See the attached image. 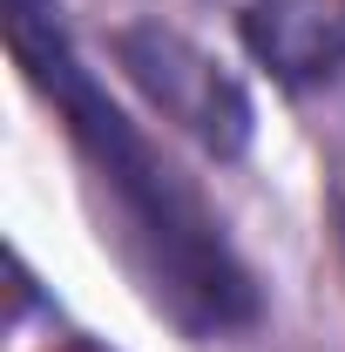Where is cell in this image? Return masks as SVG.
<instances>
[{"instance_id": "6da1fadb", "label": "cell", "mask_w": 345, "mask_h": 352, "mask_svg": "<svg viewBox=\"0 0 345 352\" xmlns=\"http://www.w3.org/2000/svg\"><path fill=\"white\" fill-rule=\"evenodd\" d=\"M7 41H14L21 75L41 88L54 102V116L68 122L75 149L88 156V170L102 183V197L115 204L122 237H129L156 305H170L176 325L203 332V339H223V332L251 325L258 318V292H251V271L230 251L223 223L163 163V149L95 88L82 54L68 47V28L54 21V0H7Z\"/></svg>"}, {"instance_id": "7a4b0ae2", "label": "cell", "mask_w": 345, "mask_h": 352, "mask_svg": "<svg viewBox=\"0 0 345 352\" xmlns=\"http://www.w3.org/2000/svg\"><path fill=\"white\" fill-rule=\"evenodd\" d=\"M115 61L156 116H170L190 142H203L210 156H237L251 142V95L237 88V75H223V61H210L197 41H183L176 28H122L115 34Z\"/></svg>"}, {"instance_id": "3957f363", "label": "cell", "mask_w": 345, "mask_h": 352, "mask_svg": "<svg viewBox=\"0 0 345 352\" xmlns=\"http://www.w3.org/2000/svg\"><path fill=\"white\" fill-rule=\"evenodd\" d=\"M244 41L278 82H318L345 68V0H264L244 14Z\"/></svg>"}]
</instances>
